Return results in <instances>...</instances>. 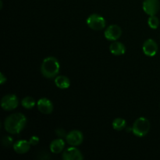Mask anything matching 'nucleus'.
Returning <instances> with one entry per match:
<instances>
[{
    "instance_id": "dca6fc26",
    "label": "nucleus",
    "mask_w": 160,
    "mask_h": 160,
    "mask_svg": "<svg viewBox=\"0 0 160 160\" xmlns=\"http://www.w3.org/2000/svg\"><path fill=\"white\" fill-rule=\"evenodd\" d=\"M126 127V120L123 118H117L112 122V128L116 131H122Z\"/></svg>"
},
{
    "instance_id": "aec40b11",
    "label": "nucleus",
    "mask_w": 160,
    "mask_h": 160,
    "mask_svg": "<svg viewBox=\"0 0 160 160\" xmlns=\"http://www.w3.org/2000/svg\"><path fill=\"white\" fill-rule=\"evenodd\" d=\"M56 134H57V136H59V138H62L64 137L66 138V136H67L65 131H64L63 129H62V128H59V129L56 130Z\"/></svg>"
},
{
    "instance_id": "2eb2a0df",
    "label": "nucleus",
    "mask_w": 160,
    "mask_h": 160,
    "mask_svg": "<svg viewBox=\"0 0 160 160\" xmlns=\"http://www.w3.org/2000/svg\"><path fill=\"white\" fill-rule=\"evenodd\" d=\"M55 84L59 88L67 89L70 87V81L66 76H58L55 78Z\"/></svg>"
},
{
    "instance_id": "9d476101",
    "label": "nucleus",
    "mask_w": 160,
    "mask_h": 160,
    "mask_svg": "<svg viewBox=\"0 0 160 160\" xmlns=\"http://www.w3.org/2000/svg\"><path fill=\"white\" fill-rule=\"evenodd\" d=\"M142 49H143L144 53L147 56L152 57V56H156V54L157 53L158 45L153 39H148L144 43Z\"/></svg>"
},
{
    "instance_id": "7ed1b4c3",
    "label": "nucleus",
    "mask_w": 160,
    "mask_h": 160,
    "mask_svg": "<svg viewBox=\"0 0 160 160\" xmlns=\"http://www.w3.org/2000/svg\"><path fill=\"white\" fill-rule=\"evenodd\" d=\"M150 130V123L145 117L137 119L134 123L132 131L137 137H144L148 133Z\"/></svg>"
},
{
    "instance_id": "f8f14e48",
    "label": "nucleus",
    "mask_w": 160,
    "mask_h": 160,
    "mask_svg": "<svg viewBox=\"0 0 160 160\" xmlns=\"http://www.w3.org/2000/svg\"><path fill=\"white\" fill-rule=\"evenodd\" d=\"M31 145L30 142L28 141L20 140L14 143L13 149L18 154H25L30 150Z\"/></svg>"
},
{
    "instance_id": "f257e3e1",
    "label": "nucleus",
    "mask_w": 160,
    "mask_h": 160,
    "mask_svg": "<svg viewBox=\"0 0 160 160\" xmlns=\"http://www.w3.org/2000/svg\"><path fill=\"white\" fill-rule=\"evenodd\" d=\"M27 123V118L20 112L13 113L6 119L4 127L8 133L12 134H19L23 131Z\"/></svg>"
},
{
    "instance_id": "20e7f679",
    "label": "nucleus",
    "mask_w": 160,
    "mask_h": 160,
    "mask_svg": "<svg viewBox=\"0 0 160 160\" xmlns=\"http://www.w3.org/2000/svg\"><path fill=\"white\" fill-rule=\"evenodd\" d=\"M87 24L91 29L95 31H100L106 27V20L101 15L94 13L89 16L87 19Z\"/></svg>"
},
{
    "instance_id": "1a4fd4ad",
    "label": "nucleus",
    "mask_w": 160,
    "mask_h": 160,
    "mask_svg": "<svg viewBox=\"0 0 160 160\" xmlns=\"http://www.w3.org/2000/svg\"><path fill=\"white\" fill-rule=\"evenodd\" d=\"M62 159L64 160H81L83 156L79 149L75 146L67 148L62 153Z\"/></svg>"
},
{
    "instance_id": "423d86ee",
    "label": "nucleus",
    "mask_w": 160,
    "mask_h": 160,
    "mask_svg": "<svg viewBox=\"0 0 160 160\" xmlns=\"http://www.w3.org/2000/svg\"><path fill=\"white\" fill-rule=\"evenodd\" d=\"M159 0H145L143 2V10L146 14L149 16H154L159 10Z\"/></svg>"
},
{
    "instance_id": "4468645a",
    "label": "nucleus",
    "mask_w": 160,
    "mask_h": 160,
    "mask_svg": "<svg viewBox=\"0 0 160 160\" xmlns=\"http://www.w3.org/2000/svg\"><path fill=\"white\" fill-rule=\"evenodd\" d=\"M64 147H65V142L61 138H60L55 139L50 144L51 152L52 153H55V154L60 153L64 149Z\"/></svg>"
},
{
    "instance_id": "412c9836",
    "label": "nucleus",
    "mask_w": 160,
    "mask_h": 160,
    "mask_svg": "<svg viewBox=\"0 0 160 160\" xmlns=\"http://www.w3.org/2000/svg\"><path fill=\"white\" fill-rule=\"evenodd\" d=\"M29 142L31 145H36L38 144L39 138L37 137V136H33V137H31V138H30Z\"/></svg>"
},
{
    "instance_id": "9b49d317",
    "label": "nucleus",
    "mask_w": 160,
    "mask_h": 160,
    "mask_svg": "<svg viewBox=\"0 0 160 160\" xmlns=\"http://www.w3.org/2000/svg\"><path fill=\"white\" fill-rule=\"evenodd\" d=\"M38 109L42 113L50 114L53 110L52 102L46 98H42L38 102Z\"/></svg>"
},
{
    "instance_id": "f03ea898",
    "label": "nucleus",
    "mask_w": 160,
    "mask_h": 160,
    "mask_svg": "<svg viewBox=\"0 0 160 160\" xmlns=\"http://www.w3.org/2000/svg\"><path fill=\"white\" fill-rule=\"evenodd\" d=\"M60 65L56 58L50 56L45 58L41 66V72L42 75L47 78H55L59 73Z\"/></svg>"
},
{
    "instance_id": "0eeeda50",
    "label": "nucleus",
    "mask_w": 160,
    "mask_h": 160,
    "mask_svg": "<svg viewBox=\"0 0 160 160\" xmlns=\"http://www.w3.org/2000/svg\"><path fill=\"white\" fill-rule=\"evenodd\" d=\"M83 134L80 131L74 130V131H70L69 134L66 136V140L69 145L72 146H78L83 142Z\"/></svg>"
},
{
    "instance_id": "4be33fe9",
    "label": "nucleus",
    "mask_w": 160,
    "mask_h": 160,
    "mask_svg": "<svg viewBox=\"0 0 160 160\" xmlns=\"http://www.w3.org/2000/svg\"><path fill=\"white\" fill-rule=\"evenodd\" d=\"M6 81V78L4 76V75H3V73H1V78H0V84H4Z\"/></svg>"
},
{
    "instance_id": "39448f33",
    "label": "nucleus",
    "mask_w": 160,
    "mask_h": 160,
    "mask_svg": "<svg viewBox=\"0 0 160 160\" xmlns=\"http://www.w3.org/2000/svg\"><path fill=\"white\" fill-rule=\"evenodd\" d=\"M18 98L15 95H12V94L5 95L1 100L2 108L7 111L15 109L18 106Z\"/></svg>"
},
{
    "instance_id": "6e6552de",
    "label": "nucleus",
    "mask_w": 160,
    "mask_h": 160,
    "mask_svg": "<svg viewBox=\"0 0 160 160\" xmlns=\"http://www.w3.org/2000/svg\"><path fill=\"white\" fill-rule=\"evenodd\" d=\"M122 34L121 28L118 25H110L105 31V38L109 41H117Z\"/></svg>"
},
{
    "instance_id": "f3484780",
    "label": "nucleus",
    "mask_w": 160,
    "mask_h": 160,
    "mask_svg": "<svg viewBox=\"0 0 160 160\" xmlns=\"http://www.w3.org/2000/svg\"><path fill=\"white\" fill-rule=\"evenodd\" d=\"M21 104L25 109H32V108L35 106V100H34L32 97H25V98H23V100H22Z\"/></svg>"
},
{
    "instance_id": "ddd939ff",
    "label": "nucleus",
    "mask_w": 160,
    "mask_h": 160,
    "mask_svg": "<svg viewBox=\"0 0 160 160\" xmlns=\"http://www.w3.org/2000/svg\"><path fill=\"white\" fill-rule=\"evenodd\" d=\"M109 51L112 55L115 56H121L123 55L126 52V48H125L124 45L121 42H114L111 43L109 45Z\"/></svg>"
},
{
    "instance_id": "a211bd4d",
    "label": "nucleus",
    "mask_w": 160,
    "mask_h": 160,
    "mask_svg": "<svg viewBox=\"0 0 160 160\" xmlns=\"http://www.w3.org/2000/svg\"><path fill=\"white\" fill-rule=\"evenodd\" d=\"M148 24L152 29H156L158 28L159 25V20L157 17H156V15L154 16H150V17L148 20Z\"/></svg>"
},
{
    "instance_id": "6ab92c4d",
    "label": "nucleus",
    "mask_w": 160,
    "mask_h": 160,
    "mask_svg": "<svg viewBox=\"0 0 160 160\" xmlns=\"http://www.w3.org/2000/svg\"><path fill=\"white\" fill-rule=\"evenodd\" d=\"M12 142H13V139L10 136H5L2 139V143L3 146L6 147V148H9L12 146Z\"/></svg>"
}]
</instances>
